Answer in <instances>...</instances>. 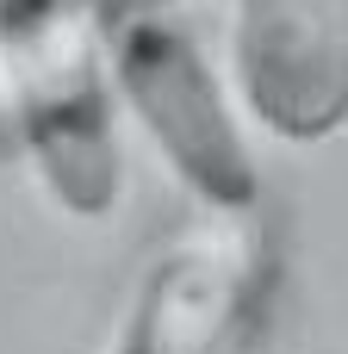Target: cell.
<instances>
[{
	"instance_id": "1",
	"label": "cell",
	"mask_w": 348,
	"mask_h": 354,
	"mask_svg": "<svg viewBox=\"0 0 348 354\" xmlns=\"http://www.w3.org/2000/svg\"><path fill=\"white\" fill-rule=\"evenodd\" d=\"M0 68L19 149L50 205L81 224L106 218L125 193V156L93 25L68 0H6Z\"/></svg>"
},
{
	"instance_id": "2",
	"label": "cell",
	"mask_w": 348,
	"mask_h": 354,
	"mask_svg": "<svg viewBox=\"0 0 348 354\" xmlns=\"http://www.w3.org/2000/svg\"><path fill=\"white\" fill-rule=\"evenodd\" d=\"M93 37H100L112 100L131 106V118L143 124L168 174L212 218H249L262 193V168L243 143V124L193 25L168 6V12H143L112 31H93Z\"/></svg>"
},
{
	"instance_id": "3",
	"label": "cell",
	"mask_w": 348,
	"mask_h": 354,
	"mask_svg": "<svg viewBox=\"0 0 348 354\" xmlns=\"http://www.w3.org/2000/svg\"><path fill=\"white\" fill-rule=\"evenodd\" d=\"M237 87L280 143H324L348 124L342 0H237Z\"/></svg>"
},
{
	"instance_id": "4",
	"label": "cell",
	"mask_w": 348,
	"mask_h": 354,
	"mask_svg": "<svg viewBox=\"0 0 348 354\" xmlns=\"http://www.w3.org/2000/svg\"><path fill=\"white\" fill-rule=\"evenodd\" d=\"M262 249L243 218H205L156 249L106 354H230Z\"/></svg>"
},
{
	"instance_id": "5",
	"label": "cell",
	"mask_w": 348,
	"mask_h": 354,
	"mask_svg": "<svg viewBox=\"0 0 348 354\" xmlns=\"http://www.w3.org/2000/svg\"><path fill=\"white\" fill-rule=\"evenodd\" d=\"M93 31H112V25H125V19H143V12H168L174 0H68Z\"/></svg>"
}]
</instances>
